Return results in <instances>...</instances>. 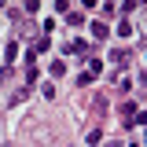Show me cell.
<instances>
[{
    "mask_svg": "<svg viewBox=\"0 0 147 147\" xmlns=\"http://www.w3.org/2000/svg\"><path fill=\"white\" fill-rule=\"evenodd\" d=\"M88 74H92V77H96V74H103V63H99V59H88Z\"/></svg>",
    "mask_w": 147,
    "mask_h": 147,
    "instance_id": "ba28073f",
    "label": "cell"
},
{
    "mask_svg": "<svg viewBox=\"0 0 147 147\" xmlns=\"http://www.w3.org/2000/svg\"><path fill=\"white\" fill-rule=\"evenodd\" d=\"M85 48H88V44H85V40H77V37L63 44V52H66V55H74V52H85Z\"/></svg>",
    "mask_w": 147,
    "mask_h": 147,
    "instance_id": "3957f363",
    "label": "cell"
},
{
    "mask_svg": "<svg viewBox=\"0 0 147 147\" xmlns=\"http://www.w3.org/2000/svg\"><path fill=\"white\" fill-rule=\"evenodd\" d=\"M107 147H121V144H107Z\"/></svg>",
    "mask_w": 147,
    "mask_h": 147,
    "instance_id": "30bf717a",
    "label": "cell"
},
{
    "mask_svg": "<svg viewBox=\"0 0 147 147\" xmlns=\"http://www.w3.org/2000/svg\"><path fill=\"white\" fill-rule=\"evenodd\" d=\"M118 37H132V22H129V18L118 22Z\"/></svg>",
    "mask_w": 147,
    "mask_h": 147,
    "instance_id": "52a82bcc",
    "label": "cell"
},
{
    "mask_svg": "<svg viewBox=\"0 0 147 147\" xmlns=\"http://www.w3.org/2000/svg\"><path fill=\"white\" fill-rule=\"evenodd\" d=\"M48 70H52V77H63V74H66V63H63V59H52Z\"/></svg>",
    "mask_w": 147,
    "mask_h": 147,
    "instance_id": "8992f818",
    "label": "cell"
},
{
    "mask_svg": "<svg viewBox=\"0 0 147 147\" xmlns=\"http://www.w3.org/2000/svg\"><path fill=\"white\" fill-rule=\"evenodd\" d=\"M88 30H92V37H96V40H107V37H110V26L103 22V18H99V22H92Z\"/></svg>",
    "mask_w": 147,
    "mask_h": 147,
    "instance_id": "6da1fadb",
    "label": "cell"
},
{
    "mask_svg": "<svg viewBox=\"0 0 147 147\" xmlns=\"http://www.w3.org/2000/svg\"><path fill=\"white\" fill-rule=\"evenodd\" d=\"M110 59H114L118 66H125V63H129V52H125V48H114V52H110Z\"/></svg>",
    "mask_w": 147,
    "mask_h": 147,
    "instance_id": "277c9868",
    "label": "cell"
},
{
    "mask_svg": "<svg viewBox=\"0 0 147 147\" xmlns=\"http://www.w3.org/2000/svg\"><path fill=\"white\" fill-rule=\"evenodd\" d=\"M66 22H70V30H81L85 26V11H66Z\"/></svg>",
    "mask_w": 147,
    "mask_h": 147,
    "instance_id": "7a4b0ae2",
    "label": "cell"
},
{
    "mask_svg": "<svg viewBox=\"0 0 147 147\" xmlns=\"http://www.w3.org/2000/svg\"><path fill=\"white\" fill-rule=\"evenodd\" d=\"M26 96H30V88H15V92H11V96H7V103L15 107V103H22V99H26Z\"/></svg>",
    "mask_w": 147,
    "mask_h": 147,
    "instance_id": "5b68a950",
    "label": "cell"
},
{
    "mask_svg": "<svg viewBox=\"0 0 147 147\" xmlns=\"http://www.w3.org/2000/svg\"><path fill=\"white\" fill-rule=\"evenodd\" d=\"M40 92H44V99H55V85H52V81H44V85H40Z\"/></svg>",
    "mask_w": 147,
    "mask_h": 147,
    "instance_id": "9c48e42d",
    "label": "cell"
}]
</instances>
